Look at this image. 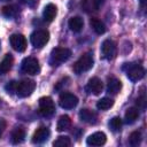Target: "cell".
<instances>
[{
	"label": "cell",
	"instance_id": "1",
	"mask_svg": "<svg viewBox=\"0 0 147 147\" xmlns=\"http://www.w3.org/2000/svg\"><path fill=\"white\" fill-rule=\"evenodd\" d=\"M94 64V60H93V54L87 52V53H84L77 61L76 63L74 64V71L75 74L77 75H80L83 72H86L88 71Z\"/></svg>",
	"mask_w": 147,
	"mask_h": 147
},
{
	"label": "cell",
	"instance_id": "2",
	"mask_svg": "<svg viewBox=\"0 0 147 147\" xmlns=\"http://www.w3.org/2000/svg\"><path fill=\"white\" fill-rule=\"evenodd\" d=\"M123 70L126 72L127 78L132 82H138L145 76V69L137 63H125V65H123Z\"/></svg>",
	"mask_w": 147,
	"mask_h": 147
},
{
	"label": "cell",
	"instance_id": "3",
	"mask_svg": "<svg viewBox=\"0 0 147 147\" xmlns=\"http://www.w3.org/2000/svg\"><path fill=\"white\" fill-rule=\"evenodd\" d=\"M71 56V51L64 47H56L51 53V63L52 65H59L68 61Z\"/></svg>",
	"mask_w": 147,
	"mask_h": 147
},
{
	"label": "cell",
	"instance_id": "4",
	"mask_svg": "<svg viewBox=\"0 0 147 147\" xmlns=\"http://www.w3.org/2000/svg\"><path fill=\"white\" fill-rule=\"evenodd\" d=\"M36 88V83L32 79H23L21 82H17L16 87V94L20 98H26L31 95V93Z\"/></svg>",
	"mask_w": 147,
	"mask_h": 147
},
{
	"label": "cell",
	"instance_id": "5",
	"mask_svg": "<svg viewBox=\"0 0 147 147\" xmlns=\"http://www.w3.org/2000/svg\"><path fill=\"white\" fill-rule=\"evenodd\" d=\"M48 39H49V33L47 30H37L32 32V34L30 36V41L32 46L36 48L44 47L47 44Z\"/></svg>",
	"mask_w": 147,
	"mask_h": 147
},
{
	"label": "cell",
	"instance_id": "6",
	"mask_svg": "<svg viewBox=\"0 0 147 147\" xmlns=\"http://www.w3.org/2000/svg\"><path fill=\"white\" fill-rule=\"evenodd\" d=\"M21 65H22V70L25 74H29V75H37L40 71L39 62L33 56H28V57L23 59Z\"/></svg>",
	"mask_w": 147,
	"mask_h": 147
},
{
	"label": "cell",
	"instance_id": "7",
	"mask_svg": "<svg viewBox=\"0 0 147 147\" xmlns=\"http://www.w3.org/2000/svg\"><path fill=\"white\" fill-rule=\"evenodd\" d=\"M55 111L54 101L49 96H42L39 99V114L47 117L53 115Z\"/></svg>",
	"mask_w": 147,
	"mask_h": 147
},
{
	"label": "cell",
	"instance_id": "8",
	"mask_svg": "<svg viewBox=\"0 0 147 147\" xmlns=\"http://www.w3.org/2000/svg\"><path fill=\"white\" fill-rule=\"evenodd\" d=\"M59 103L62 108L64 109H72L77 106L78 103V98L72 94V93H69V92H63L60 94V98H59Z\"/></svg>",
	"mask_w": 147,
	"mask_h": 147
},
{
	"label": "cell",
	"instance_id": "9",
	"mask_svg": "<svg viewBox=\"0 0 147 147\" xmlns=\"http://www.w3.org/2000/svg\"><path fill=\"white\" fill-rule=\"evenodd\" d=\"M117 48H116V44L110 40V39H106L102 44H101V55L103 59L106 60H113L116 55Z\"/></svg>",
	"mask_w": 147,
	"mask_h": 147
},
{
	"label": "cell",
	"instance_id": "10",
	"mask_svg": "<svg viewBox=\"0 0 147 147\" xmlns=\"http://www.w3.org/2000/svg\"><path fill=\"white\" fill-rule=\"evenodd\" d=\"M9 41H10L11 47L17 52H24L26 49V39L23 34L14 33L10 36Z\"/></svg>",
	"mask_w": 147,
	"mask_h": 147
},
{
	"label": "cell",
	"instance_id": "11",
	"mask_svg": "<svg viewBox=\"0 0 147 147\" xmlns=\"http://www.w3.org/2000/svg\"><path fill=\"white\" fill-rule=\"evenodd\" d=\"M103 88V85H102V82L101 79H99L98 77H92L88 82H87V85H86V91L91 94H94V95H99L101 93Z\"/></svg>",
	"mask_w": 147,
	"mask_h": 147
},
{
	"label": "cell",
	"instance_id": "12",
	"mask_svg": "<svg viewBox=\"0 0 147 147\" xmlns=\"http://www.w3.org/2000/svg\"><path fill=\"white\" fill-rule=\"evenodd\" d=\"M49 129L46 126H40L36 130V132L32 136V142L33 144H42L49 138Z\"/></svg>",
	"mask_w": 147,
	"mask_h": 147
},
{
	"label": "cell",
	"instance_id": "13",
	"mask_svg": "<svg viewBox=\"0 0 147 147\" xmlns=\"http://www.w3.org/2000/svg\"><path fill=\"white\" fill-rule=\"evenodd\" d=\"M107 137L103 132H94L86 139V144L88 146H102L105 145Z\"/></svg>",
	"mask_w": 147,
	"mask_h": 147
},
{
	"label": "cell",
	"instance_id": "14",
	"mask_svg": "<svg viewBox=\"0 0 147 147\" xmlns=\"http://www.w3.org/2000/svg\"><path fill=\"white\" fill-rule=\"evenodd\" d=\"M79 118L85 122V123H88V124H95L96 123V119H98V116L94 111L90 110V109H82L79 111Z\"/></svg>",
	"mask_w": 147,
	"mask_h": 147
},
{
	"label": "cell",
	"instance_id": "15",
	"mask_svg": "<svg viewBox=\"0 0 147 147\" xmlns=\"http://www.w3.org/2000/svg\"><path fill=\"white\" fill-rule=\"evenodd\" d=\"M25 138V130L22 127V126H17L15 127L13 131H11V134H10V140L14 145H17V144H21L23 142Z\"/></svg>",
	"mask_w": 147,
	"mask_h": 147
},
{
	"label": "cell",
	"instance_id": "16",
	"mask_svg": "<svg viewBox=\"0 0 147 147\" xmlns=\"http://www.w3.org/2000/svg\"><path fill=\"white\" fill-rule=\"evenodd\" d=\"M122 88V83L115 77H110L107 84V92L110 94H117Z\"/></svg>",
	"mask_w": 147,
	"mask_h": 147
},
{
	"label": "cell",
	"instance_id": "17",
	"mask_svg": "<svg viewBox=\"0 0 147 147\" xmlns=\"http://www.w3.org/2000/svg\"><path fill=\"white\" fill-rule=\"evenodd\" d=\"M13 63H14V57H13V55H11L10 53L6 54L5 57L2 59V61L0 62V75H3V74H6V72H8V71L10 70Z\"/></svg>",
	"mask_w": 147,
	"mask_h": 147
},
{
	"label": "cell",
	"instance_id": "18",
	"mask_svg": "<svg viewBox=\"0 0 147 147\" xmlns=\"http://www.w3.org/2000/svg\"><path fill=\"white\" fill-rule=\"evenodd\" d=\"M56 11H57V8H56L55 5H53V3L46 5L45 8H44V11H42L44 20L47 21V22H52L54 20L55 15H56Z\"/></svg>",
	"mask_w": 147,
	"mask_h": 147
},
{
	"label": "cell",
	"instance_id": "19",
	"mask_svg": "<svg viewBox=\"0 0 147 147\" xmlns=\"http://www.w3.org/2000/svg\"><path fill=\"white\" fill-rule=\"evenodd\" d=\"M69 28H70V30L71 31H74V32H79V31H82V29H83V26H84V21H83V18L82 17H79V16H75V17H71L70 20H69Z\"/></svg>",
	"mask_w": 147,
	"mask_h": 147
},
{
	"label": "cell",
	"instance_id": "20",
	"mask_svg": "<svg viewBox=\"0 0 147 147\" xmlns=\"http://www.w3.org/2000/svg\"><path fill=\"white\" fill-rule=\"evenodd\" d=\"M138 117H139V109L134 108V107H131V108H129L126 110L124 119H125V123L132 124V123H134L138 119Z\"/></svg>",
	"mask_w": 147,
	"mask_h": 147
},
{
	"label": "cell",
	"instance_id": "21",
	"mask_svg": "<svg viewBox=\"0 0 147 147\" xmlns=\"http://www.w3.org/2000/svg\"><path fill=\"white\" fill-rule=\"evenodd\" d=\"M90 25H91V28L95 31V33H98V34H102V33H105L106 30H107V28H106V25L103 24V22H101V21L98 20V18H91Z\"/></svg>",
	"mask_w": 147,
	"mask_h": 147
},
{
	"label": "cell",
	"instance_id": "22",
	"mask_svg": "<svg viewBox=\"0 0 147 147\" xmlns=\"http://www.w3.org/2000/svg\"><path fill=\"white\" fill-rule=\"evenodd\" d=\"M70 125H71V119H70V117L68 116V115H62L60 118H59V121H57V125H56V129H57V131H65V130H68L69 127H70Z\"/></svg>",
	"mask_w": 147,
	"mask_h": 147
},
{
	"label": "cell",
	"instance_id": "23",
	"mask_svg": "<svg viewBox=\"0 0 147 147\" xmlns=\"http://www.w3.org/2000/svg\"><path fill=\"white\" fill-rule=\"evenodd\" d=\"M20 13V8L15 5H8L2 7V14L3 16L8 17V18H13L15 16H17V14Z\"/></svg>",
	"mask_w": 147,
	"mask_h": 147
},
{
	"label": "cell",
	"instance_id": "24",
	"mask_svg": "<svg viewBox=\"0 0 147 147\" xmlns=\"http://www.w3.org/2000/svg\"><path fill=\"white\" fill-rule=\"evenodd\" d=\"M114 105V100L110 98H102L96 102V108L100 110H107L110 107H113Z\"/></svg>",
	"mask_w": 147,
	"mask_h": 147
},
{
	"label": "cell",
	"instance_id": "25",
	"mask_svg": "<svg viewBox=\"0 0 147 147\" xmlns=\"http://www.w3.org/2000/svg\"><path fill=\"white\" fill-rule=\"evenodd\" d=\"M53 145H54L55 147H68V146L71 145V140H70V138L67 137V136H60V137L53 142Z\"/></svg>",
	"mask_w": 147,
	"mask_h": 147
},
{
	"label": "cell",
	"instance_id": "26",
	"mask_svg": "<svg viewBox=\"0 0 147 147\" xmlns=\"http://www.w3.org/2000/svg\"><path fill=\"white\" fill-rule=\"evenodd\" d=\"M122 127V119L119 117H113L109 122V129L113 131V132H118Z\"/></svg>",
	"mask_w": 147,
	"mask_h": 147
},
{
	"label": "cell",
	"instance_id": "27",
	"mask_svg": "<svg viewBox=\"0 0 147 147\" xmlns=\"http://www.w3.org/2000/svg\"><path fill=\"white\" fill-rule=\"evenodd\" d=\"M141 139H142V137H141V133L139 131L132 132L130 134V137H129V141H130V145L131 146H138V145H140Z\"/></svg>",
	"mask_w": 147,
	"mask_h": 147
},
{
	"label": "cell",
	"instance_id": "28",
	"mask_svg": "<svg viewBox=\"0 0 147 147\" xmlns=\"http://www.w3.org/2000/svg\"><path fill=\"white\" fill-rule=\"evenodd\" d=\"M16 87H17V82L11 80V82H9V83L5 86V90H6L8 93L13 94V93H16Z\"/></svg>",
	"mask_w": 147,
	"mask_h": 147
},
{
	"label": "cell",
	"instance_id": "29",
	"mask_svg": "<svg viewBox=\"0 0 147 147\" xmlns=\"http://www.w3.org/2000/svg\"><path fill=\"white\" fill-rule=\"evenodd\" d=\"M137 107H138V109H145V107H146V98H145V95L144 94H141L138 99H137Z\"/></svg>",
	"mask_w": 147,
	"mask_h": 147
},
{
	"label": "cell",
	"instance_id": "30",
	"mask_svg": "<svg viewBox=\"0 0 147 147\" xmlns=\"http://www.w3.org/2000/svg\"><path fill=\"white\" fill-rule=\"evenodd\" d=\"M6 121L3 119V118H0V137H1V134L3 133V131H5V129H6Z\"/></svg>",
	"mask_w": 147,
	"mask_h": 147
},
{
	"label": "cell",
	"instance_id": "31",
	"mask_svg": "<svg viewBox=\"0 0 147 147\" xmlns=\"http://www.w3.org/2000/svg\"><path fill=\"white\" fill-rule=\"evenodd\" d=\"M92 1H93V3H94L95 8H99V7H101V6L103 5V2H105V0H92Z\"/></svg>",
	"mask_w": 147,
	"mask_h": 147
},
{
	"label": "cell",
	"instance_id": "32",
	"mask_svg": "<svg viewBox=\"0 0 147 147\" xmlns=\"http://www.w3.org/2000/svg\"><path fill=\"white\" fill-rule=\"evenodd\" d=\"M145 1H146V0H140V2H141V3H142V5H144V3H145Z\"/></svg>",
	"mask_w": 147,
	"mask_h": 147
},
{
	"label": "cell",
	"instance_id": "33",
	"mask_svg": "<svg viewBox=\"0 0 147 147\" xmlns=\"http://www.w3.org/2000/svg\"><path fill=\"white\" fill-rule=\"evenodd\" d=\"M0 1H8V0H0Z\"/></svg>",
	"mask_w": 147,
	"mask_h": 147
},
{
	"label": "cell",
	"instance_id": "34",
	"mask_svg": "<svg viewBox=\"0 0 147 147\" xmlns=\"http://www.w3.org/2000/svg\"><path fill=\"white\" fill-rule=\"evenodd\" d=\"M0 105H1V100H0Z\"/></svg>",
	"mask_w": 147,
	"mask_h": 147
},
{
	"label": "cell",
	"instance_id": "35",
	"mask_svg": "<svg viewBox=\"0 0 147 147\" xmlns=\"http://www.w3.org/2000/svg\"><path fill=\"white\" fill-rule=\"evenodd\" d=\"M0 47H1V44H0Z\"/></svg>",
	"mask_w": 147,
	"mask_h": 147
}]
</instances>
